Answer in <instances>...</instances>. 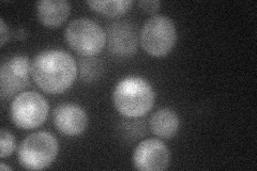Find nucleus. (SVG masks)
<instances>
[{
	"label": "nucleus",
	"mask_w": 257,
	"mask_h": 171,
	"mask_svg": "<svg viewBox=\"0 0 257 171\" xmlns=\"http://www.w3.org/2000/svg\"><path fill=\"white\" fill-rule=\"evenodd\" d=\"M31 77L45 93L60 94L74 84L77 64L69 53L62 50L40 52L31 62Z\"/></svg>",
	"instance_id": "1"
},
{
	"label": "nucleus",
	"mask_w": 257,
	"mask_h": 171,
	"mask_svg": "<svg viewBox=\"0 0 257 171\" xmlns=\"http://www.w3.org/2000/svg\"><path fill=\"white\" fill-rule=\"evenodd\" d=\"M156 94L151 85L140 76H127L117 84L112 102L117 111L127 119H138L154 107Z\"/></svg>",
	"instance_id": "2"
},
{
	"label": "nucleus",
	"mask_w": 257,
	"mask_h": 171,
	"mask_svg": "<svg viewBox=\"0 0 257 171\" xmlns=\"http://www.w3.org/2000/svg\"><path fill=\"white\" fill-rule=\"evenodd\" d=\"M58 151L59 144L54 135L36 132L28 135L19 145L18 159L24 169L43 170L53 164Z\"/></svg>",
	"instance_id": "3"
},
{
	"label": "nucleus",
	"mask_w": 257,
	"mask_h": 171,
	"mask_svg": "<svg viewBox=\"0 0 257 171\" xmlns=\"http://www.w3.org/2000/svg\"><path fill=\"white\" fill-rule=\"evenodd\" d=\"M176 42L175 23L163 14L152 15L145 22L140 31L141 46L152 57H164L170 54Z\"/></svg>",
	"instance_id": "4"
},
{
	"label": "nucleus",
	"mask_w": 257,
	"mask_h": 171,
	"mask_svg": "<svg viewBox=\"0 0 257 171\" xmlns=\"http://www.w3.org/2000/svg\"><path fill=\"white\" fill-rule=\"evenodd\" d=\"M67 44L83 57L99 55L106 46V31L90 19L71 21L64 30Z\"/></svg>",
	"instance_id": "5"
},
{
	"label": "nucleus",
	"mask_w": 257,
	"mask_h": 171,
	"mask_svg": "<svg viewBox=\"0 0 257 171\" xmlns=\"http://www.w3.org/2000/svg\"><path fill=\"white\" fill-rule=\"evenodd\" d=\"M50 106L45 97L35 91H25L14 97L10 107L13 124L24 131L41 126L47 119Z\"/></svg>",
	"instance_id": "6"
},
{
	"label": "nucleus",
	"mask_w": 257,
	"mask_h": 171,
	"mask_svg": "<svg viewBox=\"0 0 257 171\" xmlns=\"http://www.w3.org/2000/svg\"><path fill=\"white\" fill-rule=\"evenodd\" d=\"M31 62L27 56L18 55L6 60L0 69V95L11 99L30 85Z\"/></svg>",
	"instance_id": "7"
},
{
	"label": "nucleus",
	"mask_w": 257,
	"mask_h": 171,
	"mask_svg": "<svg viewBox=\"0 0 257 171\" xmlns=\"http://www.w3.org/2000/svg\"><path fill=\"white\" fill-rule=\"evenodd\" d=\"M140 34L130 21L120 20L108 24L106 29V45L108 52L116 57L127 58L138 52Z\"/></svg>",
	"instance_id": "8"
},
{
	"label": "nucleus",
	"mask_w": 257,
	"mask_h": 171,
	"mask_svg": "<svg viewBox=\"0 0 257 171\" xmlns=\"http://www.w3.org/2000/svg\"><path fill=\"white\" fill-rule=\"evenodd\" d=\"M132 160L140 171H162L170 166L171 152L163 141L149 138L135 146Z\"/></svg>",
	"instance_id": "9"
},
{
	"label": "nucleus",
	"mask_w": 257,
	"mask_h": 171,
	"mask_svg": "<svg viewBox=\"0 0 257 171\" xmlns=\"http://www.w3.org/2000/svg\"><path fill=\"white\" fill-rule=\"evenodd\" d=\"M53 122L58 131L68 137L82 135L88 126L86 110L77 104L66 103L53 111Z\"/></svg>",
	"instance_id": "10"
},
{
	"label": "nucleus",
	"mask_w": 257,
	"mask_h": 171,
	"mask_svg": "<svg viewBox=\"0 0 257 171\" xmlns=\"http://www.w3.org/2000/svg\"><path fill=\"white\" fill-rule=\"evenodd\" d=\"M71 5L66 0H41L37 4L39 22L47 28H57L68 20Z\"/></svg>",
	"instance_id": "11"
},
{
	"label": "nucleus",
	"mask_w": 257,
	"mask_h": 171,
	"mask_svg": "<svg viewBox=\"0 0 257 171\" xmlns=\"http://www.w3.org/2000/svg\"><path fill=\"white\" fill-rule=\"evenodd\" d=\"M179 127V117L170 108H161L157 110L149 120L151 133L162 139H172L178 133Z\"/></svg>",
	"instance_id": "12"
},
{
	"label": "nucleus",
	"mask_w": 257,
	"mask_h": 171,
	"mask_svg": "<svg viewBox=\"0 0 257 171\" xmlns=\"http://www.w3.org/2000/svg\"><path fill=\"white\" fill-rule=\"evenodd\" d=\"M88 7L96 13L108 16V18H118L125 14L133 6L132 0H91L87 2Z\"/></svg>",
	"instance_id": "13"
},
{
	"label": "nucleus",
	"mask_w": 257,
	"mask_h": 171,
	"mask_svg": "<svg viewBox=\"0 0 257 171\" xmlns=\"http://www.w3.org/2000/svg\"><path fill=\"white\" fill-rule=\"evenodd\" d=\"M79 79L90 84L100 79L104 73L103 62L96 57H83L78 62Z\"/></svg>",
	"instance_id": "14"
},
{
	"label": "nucleus",
	"mask_w": 257,
	"mask_h": 171,
	"mask_svg": "<svg viewBox=\"0 0 257 171\" xmlns=\"http://www.w3.org/2000/svg\"><path fill=\"white\" fill-rule=\"evenodd\" d=\"M145 126L142 122H122L120 124L119 132L122 139L132 142L140 139L145 135Z\"/></svg>",
	"instance_id": "15"
},
{
	"label": "nucleus",
	"mask_w": 257,
	"mask_h": 171,
	"mask_svg": "<svg viewBox=\"0 0 257 171\" xmlns=\"http://www.w3.org/2000/svg\"><path fill=\"white\" fill-rule=\"evenodd\" d=\"M16 149L15 137L12 133L3 128L0 131V158L5 159L11 156Z\"/></svg>",
	"instance_id": "16"
},
{
	"label": "nucleus",
	"mask_w": 257,
	"mask_h": 171,
	"mask_svg": "<svg viewBox=\"0 0 257 171\" xmlns=\"http://www.w3.org/2000/svg\"><path fill=\"white\" fill-rule=\"evenodd\" d=\"M138 5L144 12L156 13L159 10L161 3L158 0H142L138 3Z\"/></svg>",
	"instance_id": "17"
},
{
	"label": "nucleus",
	"mask_w": 257,
	"mask_h": 171,
	"mask_svg": "<svg viewBox=\"0 0 257 171\" xmlns=\"http://www.w3.org/2000/svg\"><path fill=\"white\" fill-rule=\"evenodd\" d=\"M9 28L7 27L5 20L2 18L0 19V46L3 47L7 43V41L9 40Z\"/></svg>",
	"instance_id": "18"
},
{
	"label": "nucleus",
	"mask_w": 257,
	"mask_h": 171,
	"mask_svg": "<svg viewBox=\"0 0 257 171\" xmlns=\"http://www.w3.org/2000/svg\"><path fill=\"white\" fill-rule=\"evenodd\" d=\"M0 169H2V170H12L13 168L10 167V166H6L4 162H2V164H0Z\"/></svg>",
	"instance_id": "19"
}]
</instances>
